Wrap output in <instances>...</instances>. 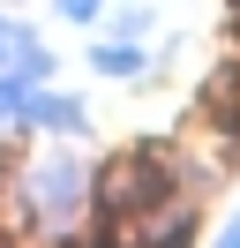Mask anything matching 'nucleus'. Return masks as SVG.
Returning <instances> with one entry per match:
<instances>
[{
  "mask_svg": "<svg viewBox=\"0 0 240 248\" xmlns=\"http://www.w3.org/2000/svg\"><path fill=\"white\" fill-rule=\"evenodd\" d=\"M90 61H98V76H143V46H135V38H113V46H98Z\"/></svg>",
  "mask_w": 240,
  "mask_h": 248,
  "instance_id": "3",
  "label": "nucleus"
},
{
  "mask_svg": "<svg viewBox=\"0 0 240 248\" xmlns=\"http://www.w3.org/2000/svg\"><path fill=\"white\" fill-rule=\"evenodd\" d=\"M30 136H83V98H68V91H45L38 83V98H30Z\"/></svg>",
  "mask_w": 240,
  "mask_h": 248,
  "instance_id": "2",
  "label": "nucleus"
},
{
  "mask_svg": "<svg viewBox=\"0 0 240 248\" xmlns=\"http://www.w3.org/2000/svg\"><path fill=\"white\" fill-rule=\"evenodd\" d=\"M90 203V173H83V158H38V166L23 173V211H30V226L38 233H68V218Z\"/></svg>",
  "mask_w": 240,
  "mask_h": 248,
  "instance_id": "1",
  "label": "nucleus"
},
{
  "mask_svg": "<svg viewBox=\"0 0 240 248\" xmlns=\"http://www.w3.org/2000/svg\"><path fill=\"white\" fill-rule=\"evenodd\" d=\"M8 53H15V16H0V68H8Z\"/></svg>",
  "mask_w": 240,
  "mask_h": 248,
  "instance_id": "5",
  "label": "nucleus"
},
{
  "mask_svg": "<svg viewBox=\"0 0 240 248\" xmlns=\"http://www.w3.org/2000/svg\"><path fill=\"white\" fill-rule=\"evenodd\" d=\"M225 241H240V211H233V218H225Z\"/></svg>",
  "mask_w": 240,
  "mask_h": 248,
  "instance_id": "6",
  "label": "nucleus"
},
{
  "mask_svg": "<svg viewBox=\"0 0 240 248\" xmlns=\"http://www.w3.org/2000/svg\"><path fill=\"white\" fill-rule=\"evenodd\" d=\"M98 8H105V0H60V16H68V23H98Z\"/></svg>",
  "mask_w": 240,
  "mask_h": 248,
  "instance_id": "4",
  "label": "nucleus"
}]
</instances>
